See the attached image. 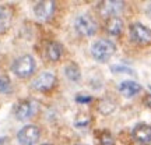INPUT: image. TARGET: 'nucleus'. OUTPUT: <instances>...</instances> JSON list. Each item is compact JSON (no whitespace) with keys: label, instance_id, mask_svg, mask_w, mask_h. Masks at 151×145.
Segmentation results:
<instances>
[{"label":"nucleus","instance_id":"obj_15","mask_svg":"<svg viewBox=\"0 0 151 145\" xmlns=\"http://www.w3.org/2000/svg\"><path fill=\"white\" fill-rule=\"evenodd\" d=\"M65 74L70 81H78L81 78V71L80 67L76 63H69L65 67Z\"/></svg>","mask_w":151,"mask_h":145},{"label":"nucleus","instance_id":"obj_6","mask_svg":"<svg viewBox=\"0 0 151 145\" xmlns=\"http://www.w3.org/2000/svg\"><path fill=\"white\" fill-rule=\"evenodd\" d=\"M41 137V131L37 126L34 124H28L25 127H22L18 134H17V140L21 145H35L37 141Z\"/></svg>","mask_w":151,"mask_h":145},{"label":"nucleus","instance_id":"obj_18","mask_svg":"<svg viewBox=\"0 0 151 145\" xmlns=\"http://www.w3.org/2000/svg\"><path fill=\"white\" fill-rule=\"evenodd\" d=\"M111 71H112L113 74H134V71L132 70L130 67H126V66H112L111 67Z\"/></svg>","mask_w":151,"mask_h":145},{"label":"nucleus","instance_id":"obj_5","mask_svg":"<svg viewBox=\"0 0 151 145\" xmlns=\"http://www.w3.org/2000/svg\"><path fill=\"white\" fill-rule=\"evenodd\" d=\"M124 10V1L118 0H109V1H101L98 4V13L104 18H111V17H119V14Z\"/></svg>","mask_w":151,"mask_h":145},{"label":"nucleus","instance_id":"obj_2","mask_svg":"<svg viewBox=\"0 0 151 145\" xmlns=\"http://www.w3.org/2000/svg\"><path fill=\"white\" fill-rule=\"evenodd\" d=\"M11 70L18 78H27L31 74H34V71H35V60L32 56L24 54L17 60H14Z\"/></svg>","mask_w":151,"mask_h":145},{"label":"nucleus","instance_id":"obj_16","mask_svg":"<svg viewBox=\"0 0 151 145\" xmlns=\"http://www.w3.org/2000/svg\"><path fill=\"white\" fill-rule=\"evenodd\" d=\"M98 140H99V144L101 145H115L113 137L108 130H101L98 133Z\"/></svg>","mask_w":151,"mask_h":145},{"label":"nucleus","instance_id":"obj_9","mask_svg":"<svg viewBox=\"0 0 151 145\" xmlns=\"http://www.w3.org/2000/svg\"><path fill=\"white\" fill-rule=\"evenodd\" d=\"M132 137L139 144L151 145V126L146 123L137 124L134 129H133V131H132Z\"/></svg>","mask_w":151,"mask_h":145},{"label":"nucleus","instance_id":"obj_21","mask_svg":"<svg viewBox=\"0 0 151 145\" xmlns=\"http://www.w3.org/2000/svg\"><path fill=\"white\" fill-rule=\"evenodd\" d=\"M0 145H11L9 138H0Z\"/></svg>","mask_w":151,"mask_h":145},{"label":"nucleus","instance_id":"obj_20","mask_svg":"<svg viewBox=\"0 0 151 145\" xmlns=\"http://www.w3.org/2000/svg\"><path fill=\"white\" fill-rule=\"evenodd\" d=\"M144 105H146L147 108H150V109H151V94L146 96V99H144Z\"/></svg>","mask_w":151,"mask_h":145},{"label":"nucleus","instance_id":"obj_4","mask_svg":"<svg viewBox=\"0 0 151 145\" xmlns=\"http://www.w3.org/2000/svg\"><path fill=\"white\" fill-rule=\"evenodd\" d=\"M74 27H76V31L78 34H81L83 36H92L98 29L97 21L91 16H87V14L86 16L84 14L78 16L76 18Z\"/></svg>","mask_w":151,"mask_h":145},{"label":"nucleus","instance_id":"obj_10","mask_svg":"<svg viewBox=\"0 0 151 145\" xmlns=\"http://www.w3.org/2000/svg\"><path fill=\"white\" fill-rule=\"evenodd\" d=\"M16 117L18 120H28L29 117H32L34 113H35V108H34V103L31 101H22L16 106Z\"/></svg>","mask_w":151,"mask_h":145},{"label":"nucleus","instance_id":"obj_1","mask_svg":"<svg viewBox=\"0 0 151 145\" xmlns=\"http://www.w3.org/2000/svg\"><path fill=\"white\" fill-rule=\"evenodd\" d=\"M116 52L115 43L108 41V39H99L91 46L92 57L99 61V63H106Z\"/></svg>","mask_w":151,"mask_h":145},{"label":"nucleus","instance_id":"obj_11","mask_svg":"<svg viewBox=\"0 0 151 145\" xmlns=\"http://www.w3.org/2000/svg\"><path fill=\"white\" fill-rule=\"evenodd\" d=\"M119 92L126 98H132L141 91V85L136 81H123L119 84Z\"/></svg>","mask_w":151,"mask_h":145},{"label":"nucleus","instance_id":"obj_7","mask_svg":"<svg viewBox=\"0 0 151 145\" xmlns=\"http://www.w3.org/2000/svg\"><path fill=\"white\" fill-rule=\"evenodd\" d=\"M55 84H56V75L53 73H50V71H45V73H41L32 81V88L35 91L46 92L50 91L55 86Z\"/></svg>","mask_w":151,"mask_h":145},{"label":"nucleus","instance_id":"obj_14","mask_svg":"<svg viewBox=\"0 0 151 145\" xmlns=\"http://www.w3.org/2000/svg\"><path fill=\"white\" fill-rule=\"evenodd\" d=\"M63 54V46L59 42H50L46 48V56L50 61H59Z\"/></svg>","mask_w":151,"mask_h":145},{"label":"nucleus","instance_id":"obj_19","mask_svg":"<svg viewBox=\"0 0 151 145\" xmlns=\"http://www.w3.org/2000/svg\"><path fill=\"white\" fill-rule=\"evenodd\" d=\"M76 101L78 103H88L92 101V98L88 96V95H86V96H84V95H77V96H76Z\"/></svg>","mask_w":151,"mask_h":145},{"label":"nucleus","instance_id":"obj_8","mask_svg":"<svg viewBox=\"0 0 151 145\" xmlns=\"http://www.w3.org/2000/svg\"><path fill=\"white\" fill-rule=\"evenodd\" d=\"M55 11H56V3L52 0H43L35 4L34 7V14L37 18L42 20V21H48L53 17Z\"/></svg>","mask_w":151,"mask_h":145},{"label":"nucleus","instance_id":"obj_22","mask_svg":"<svg viewBox=\"0 0 151 145\" xmlns=\"http://www.w3.org/2000/svg\"><path fill=\"white\" fill-rule=\"evenodd\" d=\"M42 145H53V144H42Z\"/></svg>","mask_w":151,"mask_h":145},{"label":"nucleus","instance_id":"obj_12","mask_svg":"<svg viewBox=\"0 0 151 145\" xmlns=\"http://www.w3.org/2000/svg\"><path fill=\"white\" fill-rule=\"evenodd\" d=\"M105 31H106L109 35H112V36H119L120 34L123 32V21H122V18H119V17L106 18Z\"/></svg>","mask_w":151,"mask_h":145},{"label":"nucleus","instance_id":"obj_17","mask_svg":"<svg viewBox=\"0 0 151 145\" xmlns=\"http://www.w3.org/2000/svg\"><path fill=\"white\" fill-rule=\"evenodd\" d=\"M13 91V86H11V81L9 77L6 75H0V92L1 94H10Z\"/></svg>","mask_w":151,"mask_h":145},{"label":"nucleus","instance_id":"obj_3","mask_svg":"<svg viewBox=\"0 0 151 145\" xmlns=\"http://www.w3.org/2000/svg\"><path fill=\"white\" fill-rule=\"evenodd\" d=\"M129 34L132 41L137 45H141V46L151 45V29L146 27L144 24H141V22L132 24L129 28Z\"/></svg>","mask_w":151,"mask_h":145},{"label":"nucleus","instance_id":"obj_13","mask_svg":"<svg viewBox=\"0 0 151 145\" xmlns=\"http://www.w3.org/2000/svg\"><path fill=\"white\" fill-rule=\"evenodd\" d=\"M11 17L13 13L9 7L6 6H0V34L6 32L11 24Z\"/></svg>","mask_w":151,"mask_h":145}]
</instances>
